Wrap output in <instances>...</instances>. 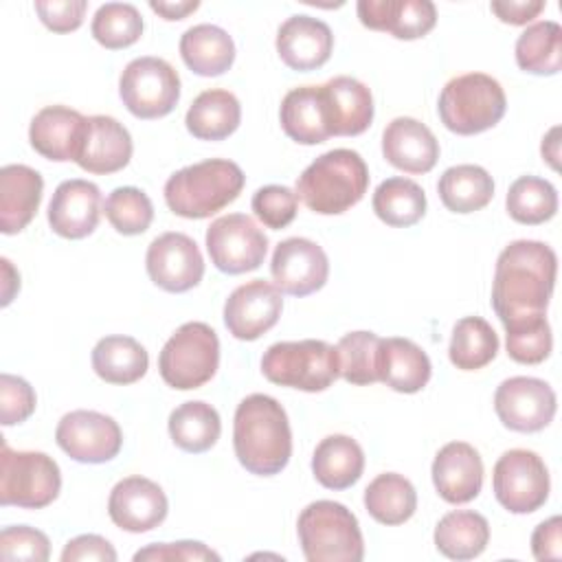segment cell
<instances>
[{"label": "cell", "mask_w": 562, "mask_h": 562, "mask_svg": "<svg viewBox=\"0 0 562 562\" xmlns=\"http://www.w3.org/2000/svg\"><path fill=\"white\" fill-rule=\"evenodd\" d=\"M558 257L551 246L536 239H516L496 259L492 307L503 325L544 314L555 288Z\"/></svg>", "instance_id": "1"}, {"label": "cell", "mask_w": 562, "mask_h": 562, "mask_svg": "<svg viewBox=\"0 0 562 562\" xmlns=\"http://www.w3.org/2000/svg\"><path fill=\"white\" fill-rule=\"evenodd\" d=\"M233 448L250 474H279L292 457V430L283 406L263 393L244 397L233 419Z\"/></svg>", "instance_id": "2"}, {"label": "cell", "mask_w": 562, "mask_h": 562, "mask_svg": "<svg viewBox=\"0 0 562 562\" xmlns=\"http://www.w3.org/2000/svg\"><path fill=\"white\" fill-rule=\"evenodd\" d=\"M241 167L226 158H209L171 173L165 182V202L171 213L204 220L235 202L244 189Z\"/></svg>", "instance_id": "3"}, {"label": "cell", "mask_w": 562, "mask_h": 562, "mask_svg": "<svg viewBox=\"0 0 562 562\" xmlns=\"http://www.w3.org/2000/svg\"><path fill=\"white\" fill-rule=\"evenodd\" d=\"M369 187L364 158L353 149L321 154L296 178V195L318 215H340L356 206Z\"/></svg>", "instance_id": "4"}, {"label": "cell", "mask_w": 562, "mask_h": 562, "mask_svg": "<svg viewBox=\"0 0 562 562\" xmlns=\"http://www.w3.org/2000/svg\"><path fill=\"white\" fill-rule=\"evenodd\" d=\"M296 531L307 562H360L364 558L358 518L342 503H310L299 514Z\"/></svg>", "instance_id": "5"}, {"label": "cell", "mask_w": 562, "mask_h": 562, "mask_svg": "<svg viewBox=\"0 0 562 562\" xmlns=\"http://www.w3.org/2000/svg\"><path fill=\"white\" fill-rule=\"evenodd\" d=\"M507 108L503 86L485 72H465L452 77L437 103L441 123L459 134L472 136L494 127Z\"/></svg>", "instance_id": "6"}, {"label": "cell", "mask_w": 562, "mask_h": 562, "mask_svg": "<svg viewBox=\"0 0 562 562\" xmlns=\"http://www.w3.org/2000/svg\"><path fill=\"white\" fill-rule=\"evenodd\" d=\"M261 373L279 386H290L307 393L329 389L340 375L338 351L325 340H283L266 349Z\"/></svg>", "instance_id": "7"}, {"label": "cell", "mask_w": 562, "mask_h": 562, "mask_svg": "<svg viewBox=\"0 0 562 562\" xmlns=\"http://www.w3.org/2000/svg\"><path fill=\"white\" fill-rule=\"evenodd\" d=\"M220 340L211 325L191 321L180 325L158 356L160 378L178 391L204 386L217 371Z\"/></svg>", "instance_id": "8"}, {"label": "cell", "mask_w": 562, "mask_h": 562, "mask_svg": "<svg viewBox=\"0 0 562 562\" xmlns=\"http://www.w3.org/2000/svg\"><path fill=\"white\" fill-rule=\"evenodd\" d=\"M61 490V472L53 457L35 450H11L2 441L0 452V505L42 509Z\"/></svg>", "instance_id": "9"}, {"label": "cell", "mask_w": 562, "mask_h": 562, "mask_svg": "<svg viewBox=\"0 0 562 562\" xmlns=\"http://www.w3.org/2000/svg\"><path fill=\"white\" fill-rule=\"evenodd\" d=\"M119 94L136 119L167 116L180 99L178 70L160 57H136L121 72Z\"/></svg>", "instance_id": "10"}, {"label": "cell", "mask_w": 562, "mask_h": 562, "mask_svg": "<svg viewBox=\"0 0 562 562\" xmlns=\"http://www.w3.org/2000/svg\"><path fill=\"white\" fill-rule=\"evenodd\" d=\"M496 501L512 514H531L549 498V470L540 454L525 448L507 450L492 472Z\"/></svg>", "instance_id": "11"}, {"label": "cell", "mask_w": 562, "mask_h": 562, "mask_svg": "<svg viewBox=\"0 0 562 562\" xmlns=\"http://www.w3.org/2000/svg\"><path fill=\"white\" fill-rule=\"evenodd\" d=\"M206 250L211 263L226 274L257 270L268 252V237L244 213H228L206 228Z\"/></svg>", "instance_id": "12"}, {"label": "cell", "mask_w": 562, "mask_h": 562, "mask_svg": "<svg viewBox=\"0 0 562 562\" xmlns=\"http://www.w3.org/2000/svg\"><path fill=\"white\" fill-rule=\"evenodd\" d=\"M555 391L538 378H507L494 393V411L498 419L505 428L516 432H538L547 428L555 415Z\"/></svg>", "instance_id": "13"}, {"label": "cell", "mask_w": 562, "mask_h": 562, "mask_svg": "<svg viewBox=\"0 0 562 562\" xmlns=\"http://www.w3.org/2000/svg\"><path fill=\"white\" fill-rule=\"evenodd\" d=\"M55 441L79 463H105L121 452L123 432L110 415L81 408L59 419Z\"/></svg>", "instance_id": "14"}, {"label": "cell", "mask_w": 562, "mask_h": 562, "mask_svg": "<svg viewBox=\"0 0 562 562\" xmlns=\"http://www.w3.org/2000/svg\"><path fill=\"white\" fill-rule=\"evenodd\" d=\"M149 279L165 292H187L204 277V259L198 244L184 233L158 235L145 255Z\"/></svg>", "instance_id": "15"}, {"label": "cell", "mask_w": 562, "mask_h": 562, "mask_svg": "<svg viewBox=\"0 0 562 562\" xmlns=\"http://www.w3.org/2000/svg\"><path fill=\"white\" fill-rule=\"evenodd\" d=\"M274 285L292 296H307L321 290L329 277L325 250L305 237H288L277 244L270 261Z\"/></svg>", "instance_id": "16"}, {"label": "cell", "mask_w": 562, "mask_h": 562, "mask_svg": "<svg viewBox=\"0 0 562 562\" xmlns=\"http://www.w3.org/2000/svg\"><path fill=\"white\" fill-rule=\"evenodd\" d=\"M281 310V290L263 279H252L228 294L224 325L237 340H257L277 325Z\"/></svg>", "instance_id": "17"}, {"label": "cell", "mask_w": 562, "mask_h": 562, "mask_svg": "<svg viewBox=\"0 0 562 562\" xmlns=\"http://www.w3.org/2000/svg\"><path fill=\"white\" fill-rule=\"evenodd\" d=\"M169 512L167 496L158 483L145 476L121 479L108 498L112 522L130 533H145L158 527Z\"/></svg>", "instance_id": "18"}, {"label": "cell", "mask_w": 562, "mask_h": 562, "mask_svg": "<svg viewBox=\"0 0 562 562\" xmlns=\"http://www.w3.org/2000/svg\"><path fill=\"white\" fill-rule=\"evenodd\" d=\"M101 191L94 182L64 180L48 204V224L64 239L88 237L101 220Z\"/></svg>", "instance_id": "19"}, {"label": "cell", "mask_w": 562, "mask_h": 562, "mask_svg": "<svg viewBox=\"0 0 562 562\" xmlns=\"http://www.w3.org/2000/svg\"><path fill=\"white\" fill-rule=\"evenodd\" d=\"M134 145L127 127L112 116H86V127L77 154V165L83 171L108 176L127 167Z\"/></svg>", "instance_id": "20"}, {"label": "cell", "mask_w": 562, "mask_h": 562, "mask_svg": "<svg viewBox=\"0 0 562 562\" xmlns=\"http://www.w3.org/2000/svg\"><path fill=\"white\" fill-rule=\"evenodd\" d=\"M430 474L437 494L446 503L461 505L479 496L483 485V461L474 446L450 441L435 454Z\"/></svg>", "instance_id": "21"}, {"label": "cell", "mask_w": 562, "mask_h": 562, "mask_svg": "<svg viewBox=\"0 0 562 562\" xmlns=\"http://www.w3.org/2000/svg\"><path fill=\"white\" fill-rule=\"evenodd\" d=\"M334 48L331 29L312 15H290L277 31L281 61L299 72L321 68Z\"/></svg>", "instance_id": "22"}, {"label": "cell", "mask_w": 562, "mask_h": 562, "mask_svg": "<svg viewBox=\"0 0 562 562\" xmlns=\"http://www.w3.org/2000/svg\"><path fill=\"white\" fill-rule=\"evenodd\" d=\"M356 11L367 29L386 31L397 40L424 37L437 24L430 0H360Z\"/></svg>", "instance_id": "23"}, {"label": "cell", "mask_w": 562, "mask_h": 562, "mask_svg": "<svg viewBox=\"0 0 562 562\" xmlns=\"http://www.w3.org/2000/svg\"><path fill=\"white\" fill-rule=\"evenodd\" d=\"M384 158L406 173H428L439 160V140L417 119L397 116L382 132Z\"/></svg>", "instance_id": "24"}, {"label": "cell", "mask_w": 562, "mask_h": 562, "mask_svg": "<svg viewBox=\"0 0 562 562\" xmlns=\"http://www.w3.org/2000/svg\"><path fill=\"white\" fill-rule=\"evenodd\" d=\"M86 127V116L66 105L42 108L29 127L31 147L55 162L77 160L81 136Z\"/></svg>", "instance_id": "25"}, {"label": "cell", "mask_w": 562, "mask_h": 562, "mask_svg": "<svg viewBox=\"0 0 562 562\" xmlns=\"http://www.w3.org/2000/svg\"><path fill=\"white\" fill-rule=\"evenodd\" d=\"M44 180L29 165H4L0 169V231L15 235L35 217L42 202Z\"/></svg>", "instance_id": "26"}, {"label": "cell", "mask_w": 562, "mask_h": 562, "mask_svg": "<svg viewBox=\"0 0 562 562\" xmlns=\"http://www.w3.org/2000/svg\"><path fill=\"white\" fill-rule=\"evenodd\" d=\"M321 88L331 136H358L371 125L373 97L362 81L340 75L325 81Z\"/></svg>", "instance_id": "27"}, {"label": "cell", "mask_w": 562, "mask_h": 562, "mask_svg": "<svg viewBox=\"0 0 562 562\" xmlns=\"http://www.w3.org/2000/svg\"><path fill=\"white\" fill-rule=\"evenodd\" d=\"M430 373V358L413 340L400 336L380 340L378 382L397 393H417L428 384Z\"/></svg>", "instance_id": "28"}, {"label": "cell", "mask_w": 562, "mask_h": 562, "mask_svg": "<svg viewBox=\"0 0 562 562\" xmlns=\"http://www.w3.org/2000/svg\"><path fill=\"white\" fill-rule=\"evenodd\" d=\"M279 116L285 136L294 143L318 145L331 136L321 86L292 88L281 101Z\"/></svg>", "instance_id": "29"}, {"label": "cell", "mask_w": 562, "mask_h": 562, "mask_svg": "<svg viewBox=\"0 0 562 562\" xmlns=\"http://www.w3.org/2000/svg\"><path fill=\"white\" fill-rule=\"evenodd\" d=\"M364 470V452L360 443L347 435H329L321 439L312 454L314 479L327 490L351 487Z\"/></svg>", "instance_id": "30"}, {"label": "cell", "mask_w": 562, "mask_h": 562, "mask_svg": "<svg viewBox=\"0 0 562 562\" xmlns=\"http://www.w3.org/2000/svg\"><path fill=\"white\" fill-rule=\"evenodd\" d=\"M182 61L200 77L224 75L235 61L233 37L215 24H195L180 37Z\"/></svg>", "instance_id": "31"}, {"label": "cell", "mask_w": 562, "mask_h": 562, "mask_svg": "<svg viewBox=\"0 0 562 562\" xmlns=\"http://www.w3.org/2000/svg\"><path fill=\"white\" fill-rule=\"evenodd\" d=\"M241 121V105L237 97L224 88L200 92L187 110L184 123L191 136L200 140H224Z\"/></svg>", "instance_id": "32"}, {"label": "cell", "mask_w": 562, "mask_h": 562, "mask_svg": "<svg viewBox=\"0 0 562 562\" xmlns=\"http://www.w3.org/2000/svg\"><path fill=\"white\" fill-rule=\"evenodd\" d=\"M490 525L472 509L448 512L435 527V547L450 560H472L485 551Z\"/></svg>", "instance_id": "33"}, {"label": "cell", "mask_w": 562, "mask_h": 562, "mask_svg": "<svg viewBox=\"0 0 562 562\" xmlns=\"http://www.w3.org/2000/svg\"><path fill=\"white\" fill-rule=\"evenodd\" d=\"M149 356L132 336H105L92 349V369L108 384H132L147 373Z\"/></svg>", "instance_id": "34"}, {"label": "cell", "mask_w": 562, "mask_h": 562, "mask_svg": "<svg viewBox=\"0 0 562 562\" xmlns=\"http://www.w3.org/2000/svg\"><path fill=\"white\" fill-rule=\"evenodd\" d=\"M443 206L452 213H474L494 198V180L479 165H454L437 182Z\"/></svg>", "instance_id": "35"}, {"label": "cell", "mask_w": 562, "mask_h": 562, "mask_svg": "<svg viewBox=\"0 0 562 562\" xmlns=\"http://www.w3.org/2000/svg\"><path fill=\"white\" fill-rule=\"evenodd\" d=\"M167 426H169L171 441L180 450L193 452V454L211 450L222 432V422L217 411L202 400L184 402L178 408H173Z\"/></svg>", "instance_id": "36"}, {"label": "cell", "mask_w": 562, "mask_h": 562, "mask_svg": "<svg viewBox=\"0 0 562 562\" xmlns=\"http://www.w3.org/2000/svg\"><path fill=\"white\" fill-rule=\"evenodd\" d=\"M364 507L369 516L382 525H402L417 509V492L406 476L397 472H384L367 485Z\"/></svg>", "instance_id": "37"}, {"label": "cell", "mask_w": 562, "mask_h": 562, "mask_svg": "<svg viewBox=\"0 0 562 562\" xmlns=\"http://www.w3.org/2000/svg\"><path fill=\"white\" fill-rule=\"evenodd\" d=\"M516 64L531 75H555L562 68V29L553 20L527 26L516 40Z\"/></svg>", "instance_id": "38"}, {"label": "cell", "mask_w": 562, "mask_h": 562, "mask_svg": "<svg viewBox=\"0 0 562 562\" xmlns=\"http://www.w3.org/2000/svg\"><path fill=\"white\" fill-rule=\"evenodd\" d=\"M373 211L375 215L395 228H406L417 224L426 213V193L411 178H386L378 184L373 193Z\"/></svg>", "instance_id": "39"}, {"label": "cell", "mask_w": 562, "mask_h": 562, "mask_svg": "<svg viewBox=\"0 0 562 562\" xmlns=\"http://www.w3.org/2000/svg\"><path fill=\"white\" fill-rule=\"evenodd\" d=\"M498 353V336L481 316L457 321L448 347L450 362L461 371H476L490 364Z\"/></svg>", "instance_id": "40"}, {"label": "cell", "mask_w": 562, "mask_h": 562, "mask_svg": "<svg viewBox=\"0 0 562 562\" xmlns=\"http://www.w3.org/2000/svg\"><path fill=\"white\" fill-rule=\"evenodd\" d=\"M505 206L512 220L518 224H544L558 211V191L555 187L538 176H520L512 182Z\"/></svg>", "instance_id": "41"}, {"label": "cell", "mask_w": 562, "mask_h": 562, "mask_svg": "<svg viewBox=\"0 0 562 562\" xmlns=\"http://www.w3.org/2000/svg\"><path fill=\"white\" fill-rule=\"evenodd\" d=\"M143 26H145L143 18L134 4L105 2L97 9L90 31L101 46L110 50H119L138 42L143 35Z\"/></svg>", "instance_id": "42"}, {"label": "cell", "mask_w": 562, "mask_h": 562, "mask_svg": "<svg viewBox=\"0 0 562 562\" xmlns=\"http://www.w3.org/2000/svg\"><path fill=\"white\" fill-rule=\"evenodd\" d=\"M507 356L520 364H540L551 356L553 336L544 314L525 316L505 325Z\"/></svg>", "instance_id": "43"}, {"label": "cell", "mask_w": 562, "mask_h": 562, "mask_svg": "<svg viewBox=\"0 0 562 562\" xmlns=\"http://www.w3.org/2000/svg\"><path fill=\"white\" fill-rule=\"evenodd\" d=\"M380 336L373 331H349L345 334L338 345V367L340 378L349 384H373L378 382V349Z\"/></svg>", "instance_id": "44"}, {"label": "cell", "mask_w": 562, "mask_h": 562, "mask_svg": "<svg viewBox=\"0 0 562 562\" xmlns=\"http://www.w3.org/2000/svg\"><path fill=\"white\" fill-rule=\"evenodd\" d=\"M108 222L121 235H140L154 220V204L149 195L136 187H116L103 204Z\"/></svg>", "instance_id": "45"}, {"label": "cell", "mask_w": 562, "mask_h": 562, "mask_svg": "<svg viewBox=\"0 0 562 562\" xmlns=\"http://www.w3.org/2000/svg\"><path fill=\"white\" fill-rule=\"evenodd\" d=\"M252 211L259 222L272 231L285 228L299 211V195L283 184H266L252 195Z\"/></svg>", "instance_id": "46"}, {"label": "cell", "mask_w": 562, "mask_h": 562, "mask_svg": "<svg viewBox=\"0 0 562 562\" xmlns=\"http://www.w3.org/2000/svg\"><path fill=\"white\" fill-rule=\"evenodd\" d=\"M50 555L48 536L29 525H11L0 533V558L2 560H26L46 562Z\"/></svg>", "instance_id": "47"}, {"label": "cell", "mask_w": 562, "mask_h": 562, "mask_svg": "<svg viewBox=\"0 0 562 562\" xmlns=\"http://www.w3.org/2000/svg\"><path fill=\"white\" fill-rule=\"evenodd\" d=\"M35 391L33 386L11 373L0 375V419L2 426H13L26 422L35 411Z\"/></svg>", "instance_id": "48"}, {"label": "cell", "mask_w": 562, "mask_h": 562, "mask_svg": "<svg viewBox=\"0 0 562 562\" xmlns=\"http://www.w3.org/2000/svg\"><path fill=\"white\" fill-rule=\"evenodd\" d=\"M149 560V562H171V560H182V562H204V560H215L220 562V553L209 549L204 542L198 540H180V542H156L145 549H138L134 553V562Z\"/></svg>", "instance_id": "49"}, {"label": "cell", "mask_w": 562, "mask_h": 562, "mask_svg": "<svg viewBox=\"0 0 562 562\" xmlns=\"http://www.w3.org/2000/svg\"><path fill=\"white\" fill-rule=\"evenodd\" d=\"M86 0H35V11L46 29L53 33L77 31L83 22Z\"/></svg>", "instance_id": "50"}, {"label": "cell", "mask_w": 562, "mask_h": 562, "mask_svg": "<svg viewBox=\"0 0 562 562\" xmlns=\"http://www.w3.org/2000/svg\"><path fill=\"white\" fill-rule=\"evenodd\" d=\"M86 560L116 562V551L105 538L97 533H83L68 540L61 551V562H86Z\"/></svg>", "instance_id": "51"}, {"label": "cell", "mask_w": 562, "mask_h": 562, "mask_svg": "<svg viewBox=\"0 0 562 562\" xmlns=\"http://www.w3.org/2000/svg\"><path fill=\"white\" fill-rule=\"evenodd\" d=\"M531 551L536 560H560L562 558V518L551 516L540 522L531 533Z\"/></svg>", "instance_id": "52"}, {"label": "cell", "mask_w": 562, "mask_h": 562, "mask_svg": "<svg viewBox=\"0 0 562 562\" xmlns=\"http://www.w3.org/2000/svg\"><path fill=\"white\" fill-rule=\"evenodd\" d=\"M547 4L542 0H494L490 9L496 13V18L505 24H527L531 22Z\"/></svg>", "instance_id": "53"}, {"label": "cell", "mask_w": 562, "mask_h": 562, "mask_svg": "<svg viewBox=\"0 0 562 562\" xmlns=\"http://www.w3.org/2000/svg\"><path fill=\"white\" fill-rule=\"evenodd\" d=\"M200 7L198 0H151L149 9L156 11L158 15H162L165 20H182L189 13H193Z\"/></svg>", "instance_id": "54"}, {"label": "cell", "mask_w": 562, "mask_h": 562, "mask_svg": "<svg viewBox=\"0 0 562 562\" xmlns=\"http://www.w3.org/2000/svg\"><path fill=\"white\" fill-rule=\"evenodd\" d=\"M0 263H2V279H4L2 281V305H9L13 294L20 290V274L13 270V266L7 257H2Z\"/></svg>", "instance_id": "55"}, {"label": "cell", "mask_w": 562, "mask_h": 562, "mask_svg": "<svg viewBox=\"0 0 562 562\" xmlns=\"http://www.w3.org/2000/svg\"><path fill=\"white\" fill-rule=\"evenodd\" d=\"M558 134H560V127H551V132L542 138V158H547V162L558 169V147H560V140H558Z\"/></svg>", "instance_id": "56"}]
</instances>
